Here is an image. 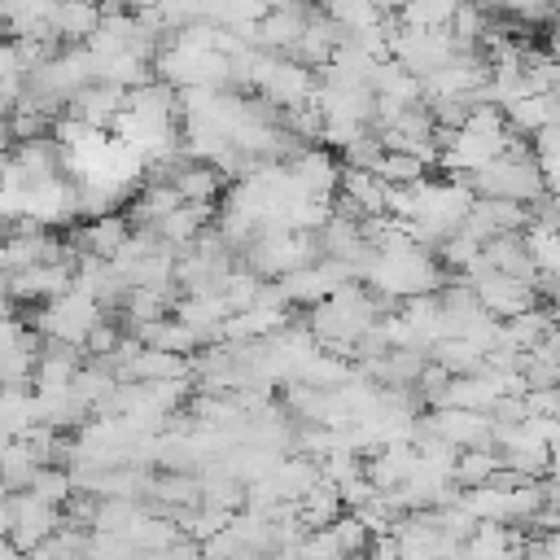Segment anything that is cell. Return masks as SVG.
<instances>
[{
	"label": "cell",
	"mask_w": 560,
	"mask_h": 560,
	"mask_svg": "<svg viewBox=\"0 0 560 560\" xmlns=\"http://www.w3.org/2000/svg\"><path fill=\"white\" fill-rule=\"evenodd\" d=\"M171 184H175L179 201H219V192H223L228 175H223L214 162H206V158H188V162H179V166H175Z\"/></svg>",
	"instance_id": "obj_1"
},
{
	"label": "cell",
	"mask_w": 560,
	"mask_h": 560,
	"mask_svg": "<svg viewBox=\"0 0 560 560\" xmlns=\"http://www.w3.org/2000/svg\"><path fill=\"white\" fill-rule=\"evenodd\" d=\"M101 26V4L96 0H57L52 4V31L61 44H83Z\"/></svg>",
	"instance_id": "obj_2"
},
{
	"label": "cell",
	"mask_w": 560,
	"mask_h": 560,
	"mask_svg": "<svg viewBox=\"0 0 560 560\" xmlns=\"http://www.w3.org/2000/svg\"><path fill=\"white\" fill-rule=\"evenodd\" d=\"M337 188L363 206V214H385V179L368 166H346L337 171Z\"/></svg>",
	"instance_id": "obj_3"
},
{
	"label": "cell",
	"mask_w": 560,
	"mask_h": 560,
	"mask_svg": "<svg viewBox=\"0 0 560 560\" xmlns=\"http://www.w3.org/2000/svg\"><path fill=\"white\" fill-rule=\"evenodd\" d=\"M429 359H433V363H442L451 376L481 372V350H477L464 332H455V337H433V341H429Z\"/></svg>",
	"instance_id": "obj_4"
},
{
	"label": "cell",
	"mask_w": 560,
	"mask_h": 560,
	"mask_svg": "<svg viewBox=\"0 0 560 560\" xmlns=\"http://www.w3.org/2000/svg\"><path fill=\"white\" fill-rule=\"evenodd\" d=\"M372 171L385 179V184H416V179H424V162L420 158H407V153H389V149H381V158L372 162Z\"/></svg>",
	"instance_id": "obj_5"
},
{
	"label": "cell",
	"mask_w": 560,
	"mask_h": 560,
	"mask_svg": "<svg viewBox=\"0 0 560 560\" xmlns=\"http://www.w3.org/2000/svg\"><path fill=\"white\" fill-rule=\"evenodd\" d=\"M9 74H26V70H22V61H18V52H13V44L4 39V44H0V79H9Z\"/></svg>",
	"instance_id": "obj_6"
},
{
	"label": "cell",
	"mask_w": 560,
	"mask_h": 560,
	"mask_svg": "<svg viewBox=\"0 0 560 560\" xmlns=\"http://www.w3.org/2000/svg\"><path fill=\"white\" fill-rule=\"evenodd\" d=\"M9 525H13V503H9V494L0 499V534H9Z\"/></svg>",
	"instance_id": "obj_7"
}]
</instances>
